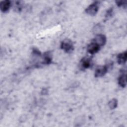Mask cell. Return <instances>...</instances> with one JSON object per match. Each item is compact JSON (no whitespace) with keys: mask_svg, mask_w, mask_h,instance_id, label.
Segmentation results:
<instances>
[{"mask_svg":"<svg viewBox=\"0 0 127 127\" xmlns=\"http://www.w3.org/2000/svg\"><path fill=\"white\" fill-rule=\"evenodd\" d=\"M60 48L66 53L72 52L74 50V45L71 40L70 39L64 40L60 44Z\"/></svg>","mask_w":127,"mask_h":127,"instance_id":"1","label":"cell"},{"mask_svg":"<svg viewBox=\"0 0 127 127\" xmlns=\"http://www.w3.org/2000/svg\"><path fill=\"white\" fill-rule=\"evenodd\" d=\"M100 2L96 1L91 3L85 10V12L88 15L93 16L97 14L99 9Z\"/></svg>","mask_w":127,"mask_h":127,"instance_id":"2","label":"cell"},{"mask_svg":"<svg viewBox=\"0 0 127 127\" xmlns=\"http://www.w3.org/2000/svg\"><path fill=\"white\" fill-rule=\"evenodd\" d=\"M109 68L108 65L98 66L95 70L94 76L95 77H101L104 76L107 73Z\"/></svg>","mask_w":127,"mask_h":127,"instance_id":"3","label":"cell"},{"mask_svg":"<svg viewBox=\"0 0 127 127\" xmlns=\"http://www.w3.org/2000/svg\"><path fill=\"white\" fill-rule=\"evenodd\" d=\"M91 59L88 57L83 58L79 62V67L81 70H84L91 66Z\"/></svg>","mask_w":127,"mask_h":127,"instance_id":"4","label":"cell"},{"mask_svg":"<svg viewBox=\"0 0 127 127\" xmlns=\"http://www.w3.org/2000/svg\"><path fill=\"white\" fill-rule=\"evenodd\" d=\"M92 41L95 42L101 47L104 46L107 42V38L105 35L99 34L96 35L95 37L92 39Z\"/></svg>","mask_w":127,"mask_h":127,"instance_id":"5","label":"cell"},{"mask_svg":"<svg viewBox=\"0 0 127 127\" xmlns=\"http://www.w3.org/2000/svg\"><path fill=\"white\" fill-rule=\"evenodd\" d=\"M101 47L97 43L93 41L89 44L87 47V51L90 54H94L97 53L100 50Z\"/></svg>","mask_w":127,"mask_h":127,"instance_id":"6","label":"cell"},{"mask_svg":"<svg viewBox=\"0 0 127 127\" xmlns=\"http://www.w3.org/2000/svg\"><path fill=\"white\" fill-rule=\"evenodd\" d=\"M11 6V2L10 0H6L1 1L0 3V9L1 12L5 13L7 12Z\"/></svg>","mask_w":127,"mask_h":127,"instance_id":"7","label":"cell"},{"mask_svg":"<svg viewBox=\"0 0 127 127\" xmlns=\"http://www.w3.org/2000/svg\"><path fill=\"white\" fill-rule=\"evenodd\" d=\"M118 84L121 87H125L127 85V74L126 71L124 70L121 73V74L119 76L118 79Z\"/></svg>","mask_w":127,"mask_h":127,"instance_id":"8","label":"cell"},{"mask_svg":"<svg viewBox=\"0 0 127 127\" xmlns=\"http://www.w3.org/2000/svg\"><path fill=\"white\" fill-rule=\"evenodd\" d=\"M42 64H43L48 65L51 63L52 62V54L50 52H45L42 56Z\"/></svg>","mask_w":127,"mask_h":127,"instance_id":"9","label":"cell"},{"mask_svg":"<svg viewBox=\"0 0 127 127\" xmlns=\"http://www.w3.org/2000/svg\"><path fill=\"white\" fill-rule=\"evenodd\" d=\"M127 52L125 51L119 54L117 56V62L119 64H123L127 61Z\"/></svg>","mask_w":127,"mask_h":127,"instance_id":"10","label":"cell"},{"mask_svg":"<svg viewBox=\"0 0 127 127\" xmlns=\"http://www.w3.org/2000/svg\"><path fill=\"white\" fill-rule=\"evenodd\" d=\"M108 107L111 110L115 109V108H117L118 106V100L117 99L114 98L111 99L109 102H108Z\"/></svg>","mask_w":127,"mask_h":127,"instance_id":"11","label":"cell"},{"mask_svg":"<svg viewBox=\"0 0 127 127\" xmlns=\"http://www.w3.org/2000/svg\"><path fill=\"white\" fill-rule=\"evenodd\" d=\"M22 7V4L20 1H17L15 2L14 5V9L16 11H20Z\"/></svg>","mask_w":127,"mask_h":127,"instance_id":"12","label":"cell"},{"mask_svg":"<svg viewBox=\"0 0 127 127\" xmlns=\"http://www.w3.org/2000/svg\"><path fill=\"white\" fill-rule=\"evenodd\" d=\"M101 30H102V26L100 24L99 25L97 24L93 27V32L95 33L96 35L100 34L99 32L101 31Z\"/></svg>","mask_w":127,"mask_h":127,"instance_id":"13","label":"cell"},{"mask_svg":"<svg viewBox=\"0 0 127 127\" xmlns=\"http://www.w3.org/2000/svg\"><path fill=\"white\" fill-rule=\"evenodd\" d=\"M116 4L118 6L121 7L122 6L124 8H126L127 7V1H123V0H118L116 1Z\"/></svg>","mask_w":127,"mask_h":127,"instance_id":"14","label":"cell"},{"mask_svg":"<svg viewBox=\"0 0 127 127\" xmlns=\"http://www.w3.org/2000/svg\"><path fill=\"white\" fill-rule=\"evenodd\" d=\"M113 14V9L112 8H109L106 12L105 14V18L106 19H109Z\"/></svg>","mask_w":127,"mask_h":127,"instance_id":"15","label":"cell"}]
</instances>
